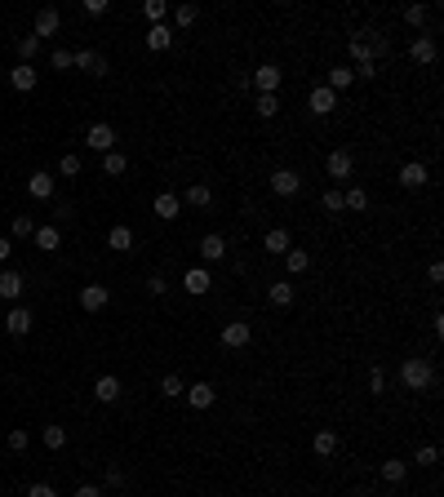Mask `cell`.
I'll list each match as a JSON object with an SVG mask.
<instances>
[{"instance_id": "6", "label": "cell", "mask_w": 444, "mask_h": 497, "mask_svg": "<svg viewBox=\"0 0 444 497\" xmlns=\"http://www.w3.org/2000/svg\"><path fill=\"white\" fill-rule=\"evenodd\" d=\"M249 342H254V329H249V320L222 324V346H227V351H245Z\"/></svg>"}, {"instance_id": "38", "label": "cell", "mask_w": 444, "mask_h": 497, "mask_svg": "<svg viewBox=\"0 0 444 497\" xmlns=\"http://www.w3.org/2000/svg\"><path fill=\"white\" fill-rule=\"evenodd\" d=\"M40 440H45V448H49V453H58V448H67V431H63V427H45Z\"/></svg>"}, {"instance_id": "40", "label": "cell", "mask_w": 444, "mask_h": 497, "mask_svg": "<svg viewBox=\"0 0 444 497\" xmlns=\"http://www.w3.org/2000/svg\"><path fill=\"white\" fill-rule=\"evenodd\" d=\"M142 14H147L155 27H160V22L169 18V5H164V0H147V5H142Z\"/></svg>"}, {"instance_id": "5", "label": "cell", "mask_w": 444, "mask_h": 497, "mask_svg": "<svg viewBox=\"0 0 444 497\" xmlns=\"http://www.w3.org/2000/svg\"><path fill=\"white\" fill-rule=\"evenodd\" d=\"M85 147H89V151H98V155L116 151V129L107 125V120H98V125H89V133H85Z\"/></svg>"}, {"instance_id": "19", "label": "cell", "mask_w": 444, "mask_h": 497, "mask_svg": "<svg viewBox=\"0 0 444 497\" xmlns=\"http://www.w3.org/2000/svg\"><path fill=\"white\" fill-rule=\"evenodd\" d=\"M93 399H98V404H116V399H120V378L102 373V378L93 382Z\"/></svg>"}, {"instance_id": "25", "label": "cell", "mask_w": 444, "mask_h": 497, "mask_svg": "<svg viewBox=\"0 0 444 497\" xmlns=\"http://www.w3.org/2000/svg\"><path fill=\"white\" fill-rule=\"evenodd\" d=\"M183 204H191V209H209V204H213V191H209L205 183H191L187 196H183Z\"/></svg>"}, {"instance_id": "37", "label": "cell", "mask_w": 444, "mask_h": 497, "mask_svg": "<svg viewBox=\"0 0 444 497\" xmlns=\"http://www.w3.org/2000/svg\"><path fill=\"white\" fill-rule=\"evenodd\" d=\"M183 391H187V382L178 378V373H164V378H160V395H164V399H178Z\"/></svg>"}, {"instance_id": "20", "label": "cell", "mask_w": 444, "mask_h": 497, "mask_svg": "<svg viewBox=\"0 0 444 497\" xmlns=\"http://www.w3.org/2000/svg\"><path fill=\"white\" fill-rule=\"evenodd\" d=\"M27 196L31 200H49L54 196V174H45V169H40V174H31L27 178Z\"/></svg>"}, {"instance_id": "41", "label": "cell", "mask_w": 444, "mask_h": 497, "mask_svg": "<svg viewBox=\"0 0 444 497\" xmlns=\"http://www.w3.org/2000/svg\"><path fill=\"white\" fill-rule=\"evenodd\" d=\"M369 391H374V395H382V391H387V369H382V365H374V369H369Z\"/></svg>"}, {"instance_id": "57", "label": "cell", "mask_w": 444, "mask_h": 497, "mask_svg": "<svg viewBox=\"0 0 444 497\" xmlns=\"http://www.w3.org/2000/svg\"><path fill=\"white\" fill-rule=\"evenodd\" d=\"M391 497H395V493H391Z\"/></svg>"}, {"instance_id": "43", "label": "cell", "mask_w": 444, "mask_h": 497, "mask_svg": "<svg viewBox=\"0 0 444 497\" xmlns=\"http://www.w3.org/2000/svg\"><path fill=\"white\" fill-rule=\"evenodd\" d=\"M325 209H329V213H346V204H342V187H329V191H325Z\"/></svg>"}, {"instance_id": "26", "label": "cell", "mask_w": 444, "mask_h": 497, "mask_svg": "<svg viewBox=\"0 0 444 497\" xmlns=\"http://www.w3.org/2000/svg\"><path fill=\"white\" fill-rule=\"evenodd\" d=\"M404 475H409V466H404L400 457H387V462H382V480H387L391 489H400V484H404Z\"/></svg>"}, {"instance_id": "51", "label": "cell", "mask_w": 444, "mask_h": 497, "mask_svg": "<svg viewBox=\"0 0 444 497\" xmlns=\"http://www.w3.org/2000/svg\"><path fill=\"white\" fill-rule=\"evenodd\" d=\"M355 71V80H374L378 76V63H360V67H351Z\"/></svg>"}, {"instance_id": "36", "label": "cell", "mask_w": 444, "mask_h": 497, "mask_svg": "<svg viewBox=\"0 0 444 497\" xmlns=\"http://www.w3.org/2000/svg\"><path fill=\"white\" fill-rule=\"evenodd\" d=\"M125 169H129V160H125L120 151H107V155H102V174H107V178H120Z\"/></svg>"}, {"instance_id": "28", "label": "cell", "mask_w": 444, "mask_h": 497, "mask_svg": "<svg viewBox=\"0 0 444 497\" xmlns=\"http://www.w3.org/2000/svg\"><path fill=\"white\" fill-rule=\"evenodd\" d=\"M311 448H316V457H333L338 453V431H316Z\"/></svg>"}, {"instance_id": "30", "label": "cell", "mask_w": 444, "mask_h": 497, "mask_svg": "<svg viewBox=\"0 0 444 497\" xmlns=\"http://www.w3.org/2000/svg\"><path fill=\"white\" fill-rule=\"evenodd\" d=\"M342 204H346L351 213H365V209H369V191H365V187H346V191H342Z\"/></svg>"}, {"instance_id": "9", "label": "cell", "mask_w": 444, "mask_h": 497, "mask_svg": "<svg viewBox=\"0 0 444 497\" xmlns=\"http://www.w3.org/2000/svg\"><path fill=\"white\" fill-rule=\"evenodd\" d=\"M58 31H63V14H58L54 5H45L40 14H36V27H31V36H36V40H45V36H58Z\"/></svg>"}, {"instance_id": "11", "label": "cell", "mask_w": 444, "mask_h": 497, "mask_svg": "<svg viewBox=\"0 0 444 497\" xmlns=\"http://www.w3.org/2000/svg\"><path fill=\"white\" fill-rule=\"evenodd\" d=\"M427 183H431V174H427V165H422V160L400 165V187H404V191H422Z\"/></svg>"}, {"instance_id": "18", "label": "cell", "mask_w": 444, "mask_h": 497, "mask_svg": "<svg viewBox=\"0 0 444 497\" xmlns=\"http://www.w3.org/2000/svg\"><path fill=\"white\" fill-rule=\"evenodd\" d=\"M151 209H155V217H164V222H174V217H183V200H178L174 191H160Z\"/></svg>"}, {"instance_id": "17", "label": "cell", "mask_w": 444, "mask_h": 497, "mask_svg": "<svg viewBox=\"0 0 444 497\" xmlns=\"http://www.w3.org/2000/svg\"><path fill=\"white\" fill-rule=\"evenodd\" d=\"M209 284H213V275L205 271V266H191V271L183 275V289L191 298H200V293H209Z\"/></svg>"}, {"instance_id": "34", "label": "cell", "mask_w": 444, "mask_h": 497, "mask_svg": "<svg viewBox=\"0 0 444 497\" xmlns=\"http://www.w3.org/2000/svg\"><path fill=\"white\" fill-rule=\"evenodd\" d=\"M9 236H14V240H31V236H36V222H31V213H18L14 222H9Z\"/></svg>"}, {"instance_id": "52", "label": "cell", "mask_w": 444, "mask_h": 497, "mask_svg": "<svg viewBox=\"0 0 444 497\" xmlns=\"http://www.w3.org/2000/svg\"><path fill=\"white\" fill-rule=\"evenodd\" d=\"M27 497H58V489H54V484H31Z\"/></svg>"}, {"instance_id": "46", "label": "cell", "mask_w": 444, "mask_h": 497, "mask_svg": "<svg viewBox=\"0 0 444 497\" xmlns=\"http://www.w3.org/2000/svg\"><path fill=\"white\" fill-rule=\"evenodd\" d=\"M427 14H431L427 5H409V9H404V22H409V27H422V22H427Z\"/></svg>"}, {"instance_id": "39", "label": "cell", "mask_w": 444, "mask_h": 497, "mask_svg": "<svg viewBox=\"0 0 444 497\" xmlns=\"http://www.w3.org/2000/svg\"><path fill=\"white\" fill-rule=\"evenodd\" d=\"M36 54H40V40H36L31 31H27V36H18V58H22V63H31Z\"/></svg>"}, {"instance_id": "32", "label": "cell", "mask_w": 444, "mask_h": 497, "mask_svg": "<svg viewBox=\"0 0 444 497\" xmlns=\"http://www.w3.org/2000/svg\"><path fill=\"white\" fill-rule=\"evenodd\" d=\"M31 240H36L40 249H49V253H54L58 245H63V231H58V227H36V236H31Z\"/></svg>"}, {"instance_id": "14", "label": "cell", "mask_w": 444, "mask_h": 497, "mask_svg": "<svg viewBox=\"0 0 444 497\" xmlns=\"http://www.w3.org/2000/svg\"><path fill=\"white\" fill-rule=\"evenodd\" d=\"M187 404L191 408H200V413H205V408H213V399H218V391H213V386L209 382H196V386H187Z\"/></svg>"}, {"instance_id": "24", "label": "cell", "mask_w": 444, "mask_h": 497, "mask_svg": "<svg viewBox=\"0 0 444 497\" xmlns=\"http://www.w3.org/2000/svg\"><path fill=\"white\" fill-rule=\"evenodd\" d=\"M200 258H205V262H222L227 258V240L218 231H209L205 240H200Z\"/></svg>"}, {"instance_id": "31", "label": "cell", "mask_w": 444, "mask_h": 497, "mask_svg": "<svg viewBox=\"0 0 444 497\" xmlns=\"http://www.w3.org/2000/svg\"><path fill=\"white\" fill-rule=\"evenodd\" d=\"M284 266H289V275H303V271H311V253L307 249H289L284 253Z\"/></svg>"}, {"instance_id": "35", "label": "cell", "mask_w": 444, "mask_h": 497, "mask_svg": "<svg viewBox=\"0 0 444 497\" xmlns=\"http://www.w3.org/2000/svg\"><path fill=\"white\" fill-rule=\"evenodd\" d=\"M254 112L262 116V120H275V112H280V93H258V107Z\"/></svg>"}, {"instance_id": "29", "label": "cell", "mask_w": 444, "mask_h": 497, "mask_svg": "<svg viewBox=\"0 0 444 497\" xmlns=\"http://www.w3.org/2000/svg\"><path fill=\"white\" fill-rule=\"evenodd\" d=\"M351 84H355V71L342 63V67H333V71H329V84H325V89L338 93V89H351Z\"/></svg>"}, {"instance_id": "33", "label": "cell", "mask_w": 444, "mask_h": 497, "mask_svg": "<svg viewBox=\"0 0 444 497\" xmlns=\"http://www.w3.org/2000/svg\"><path fill=\"white\" fill-rule=\"evenodd\" d=\"M169 45H174V31L164 27V22H160V27H151V31H147V49H155V54H160V49H169Z\"/></svg>"}, {"instance_id": "42", "label": "cell", "mask_w": 444, "mask_h": 497, "mask_svg": "<svg viewBox=\"0 0 444 497\" xmlns=\"http://www.w3.org/2000/svg\"><path fill=\"white\" fill-rule=\"evenodd\" d=\"M196 18H200V9H196V5H178V9H174V22H178V27H191Z\"/></svg>"}, {"instance_id": "3", "label": "cell", "mask_w": 444, "mask_h": 497, "mask_svg": "<svg viewBox=\"0 0 444 497\" xmlns=\"http://www.w3.org/2000/svg\"><path fill=\"white\" fill-rule=\"evenodd\" d=\"M271 191L280 200H293L298 191H303V174H298V169H275V174H271Z\"/></svg>"}, {"instance_id": "12", "label": "cell", "mask_w": 444, "mask_h": 497, "mask_svg": "<svg viewBox=\"0 0 444 497\" xmlns=\"http://www.w3.org/2000/svg\"><path fill=\"white\" fill-rule=\"evenodd\" d=\"M71 67L89 71V76H107V58L98 49H76V54H71Z\"/></svg>"}, {"instance_id": "45", "label": "cell", "mask_w": 444, "mask_h": 497, "mask_svg": "<svg viewBox=\"0 0 444 497\" xmlns=\"http://www.w3.org/2000/svg\"><path fill=\"white\" fill-rule=\"evenodd\" d=\"M5 444H9V453H27L31 435H27V431H9V440H5Z\"/></svg>"}, {"instance_id": "55", "label": "cell", "mask_w": 444, "mask_h": 497, "mask_svg": "<svg viewBox=\"0 0 444 497\" xmlns=\"http://www.w3.org/2000/svg\"><path fill=\"white\" fill-rule=\"evenodd\" d=\"M427 275H431V284H440V280H444V266H440V262H431V266H427Z\"/></svg>"}, {"instance_id": "56", "label": "cell", "mask_w": 444, "mask_h": 497, "mask_svg": "<svg viewBox=\"0 0 444 497\" xmlns=\"http://www.w3.org/2000/svg\"><path fill=\"white\" fill-rule=\"evenodd\" d=\"M9 253H14V245H9V240H5V236H0V262H5V258H9Z\"/></svg>"}, {"instance_id": "10", "label": "cell", "mask_w": 444, "mask_h": 497, "mask_svg": "<svg viewBox=\"0 0 444 497\" xmlns=\"http://www.w3.org/2000/svg\"><path fill=\"white\" fill-rule=\"evenodd\" d=\"M107 302H112V289H107V284H85V289H80V307H85L89 315L107 311Z\"/></svg>"}, {"instance_id": "16", "label": "cell", "mask_w": 444, "mask_h": 497, "mask_svg": "<svg viewBox=\"0 0 444 497\" xmlns=\"http://www.w3.org/2000/svg\"><path fill=\"white\" fill-rule=\"evenodd\" d=\"M307 107H311V116H329L333 107H338V93H333V89H325V84H320V89H311V98H307Z\"/></svg>"}, {"instance_id": "13", "label": "cell", "mask_w": 444, "mask_h": 497, "mask_svg": "<svg viewBox=\"0 0 444 497\" xmlns=\"http://www.w3.org/2000/svg\"><path fill=\"white\" fill-rule=\"evenodd\" d=\"M5 333H9V337H27V333H31V311H27V307H9Z\"/></svg>"}, {"instance_id": "47", "label": "cell", "mask_w": 444, "mask_h": 497, "mask_svg": "<svg viewBox=\"0 0 444 497\" xmlns=\"http://www.w3.org/2000/svg\"><path fill=\"white\" fill-rule=\"evenodd\" d=\"M58 174H63V178H76V174H80V155H71V151H67L63 160H58Z\"/></svg>"}, {"instance_id": "44", "label": "cell", "mask_w": 444, "mask_h": 497, "mask_svg": "<svg viewBox=\"0 0 444 497\" xmlns=\"http://www.w3.org/2000/svg\"><path fill=\"white\" fill-rule=\"evenodd\" d=\"M413 462H418V466H436V462H440V448H436V444H422Z\"/></svg>"}, {"instance_id": "4", "label": "cell", "mask_w": 444, "mask_h": 497, "mask_svg": "<svg viewBox=\"0 0 444 497\" xmlns=\"http://www.w3.org/2000/svg\"><path fill=\"white\" fill-rule=\"evenodd\" d=\"M280 80H284V71L275 63H262V67H254V76H249V84H254L258 93H280Z\"/></svg>"}, {"instance_id": "21", "label": "cell", "mask_w": 444, "mask_h": 497, "mask_svg": "<svg viewBox=\"0 0 444 497\" xmlns=\"http://www.w3.org/2000/svg\"><path fill=\"white\" fill-rule=\"evenodd\" d=\"M262 249H267V253H280V258H284V253L293 249V240H289V231H284V227H271V231L262 236Z\"/></svg>"}, {"instance_id": "49", "label": "cell", "mask_w": 444, "mask_h": 497, "mask_svg": "<svg viewBox=\"0 0 444 497\" xmlns=\"http://www.w3.org/2000/svg\"><path fill=\"white\" fill-rule=\"evenodd\" d=\"M164 289H169V280H164V275H147V293H151V298H160Z\"/></svg>"}, {"instance_id": "15", "label": "cell", "mask_w": 444, "mask_h": 497, "mask_svg": "<svg viewBox=\"0 0 444 497\" xmlns=\"http://www.w3.org/2000/svg\"><path fill=\"white\" fill-rule=\"evenodd\" d=\"M36 80H40V71H36L31 63H18L14 71H9V84H14L18 93H31V89H36Z\"/></svg>"}, {"instance_id": "7", "label": "cell", "mask_w": 444, "mask_h": 497, "mask_svg": "<svg viewBox=\"0 0 444 497\" xmlns=\"http://www.w3.org/2000/svg\"><path fill=\"white\" fill-rule=\"evenodd\" d=\"M409 58H413L418 67H431V63L440 58V45H436V36H422V31H418V36H413V45H409Z\"/></svg>"}, {"instance_id": "2", "label": "cell", "mask_w": 444, "mask_h": 497, "mask_svg": "<svg viewBox=\"0 0 444 497\" xmlns=\"http://www.w3.org/2000/svg\"><path fill=\"white\" fill-rule=\"evenodd\" d=\"M346 54H351V63H378V54H387V36L378 31H355L351 40H346Z\"/></svg>"}, {"instance_id": "50", "label": "cell", "mask_w": 444, "mask_h": 497, "mask_svg": "<svg viewBox=\"0 0 444 497\" xmlns=\"http://www.w3.org/2000/svg\"><path fill=\"white\" fill-rule=\"evenodd\" d=\"M107 9H112V5H107V0H85V14H89V18H102Z\"/></svg>"}, {"instance_id": "8", "label": "cell", "mask_w": 444, "mask_h": 497, "mask_svg": "<svg viewBox=\"0 0 444 497\" xmlns=\"http://www.w3.org/2000/svg\"><path fill=\"white\" fill-rule=\"evenodd\" d=\"M325 169H329V178H333V183H346V178L355 174V160H351V151H346V147H338V151H329Z\"/></svg>"}, {"instance_id": "53", "label": "cell", "mask_w": 444, "mask_h": 497, "mask_svg": "<svg viewBox=\"0 0 444 497\" xmlns=\"http://www.w3.org/2000/svg\"><path fill=\"white\" fill-rule=\"evenodd\" d=\"M120 484H125V471H120V466H107V489H120Z\"/></svg>"}, {"instance_id": "1", "label": "cell", "mask_w": 444, "mask_h": 497, "mask_svg": "<svg viewBox=\"0 0 444 497\" xmlns=\"http://www.w3.org/2000/svg\"><path fill=\"white\" fill-rule=\"evenodd\" d=\"M400 386L404 391H431V386H436V365H431L427 355H409L400 365Z\"/></svg>"}, {"instance_id": "48", "label": "cell", "mask_w": 444, "mask_h": 497, "mask_svg": "<svg viewBox=\"0 0 444 497\" xmlns=\"http://www.w3.org/2000/svg\"><path fill=\"white\" fill-rule=\"evenodd\" d=\"M49 67L54 71H71V49H49Z\"/></svg>"}, {"instance_id": "23", "label": "cell", "mask_w": 444, "mask_h": 497, "mask_svg": "<svg viewBox=\"0 0 444 497\" xmlns=\"http://www.w3.org/2000/svg\"><path fill=\"white\" fill-rule=\"evenodd\" d=\"M293 298H298V289H293L289 280H275V284L267 289V302H271V307H280V311L293 307Z\"/></svg>"}, {"instance_id": "27", "label": "cell", "mask_w": 444, "mask_h": 497, "mask_svg": "<svg viewBox=\"0 0 444 497\" xmlns=\"http://www.w3.org/2000/svg\"><path fill=\"white\" fill-rule=\"evenodd\" d=\"M107 249L129 253V249H134V231H129V227H112V231H107Z\"/></svg>"}, {"instance_id": "54", "label": "cell", "mask_w": 444, "mask_h": 497, "mask_svg": "<svg viewBox=\"0 0 444 497\" xmlns=\"http://www.w3.org/2000/svg\"><path fill=\"white\" fill-rule=\"evenodd\" d=\"M71 497H102V489H98V484H80V489L71 493Z\"/></svg>"}, {"instance_id": "22", "label": "cell", "mask_w": 444, "mask_h": 497, "mask_svg": "<svg viewBox=\"0 0 444 497\" xmlns=\"http://www.w3.org/2000/svg\"><path fill=\"white\" fill-rule=\"evenodd\" d=\"M22 289H27V280H22L18 271H0V298H5V302H18Z\"/></svg>"}]
</instances>
